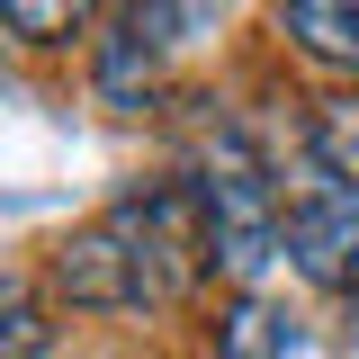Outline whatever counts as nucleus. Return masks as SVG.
Wrapping results in <instances>:
<instances>
[{
	"label": "nucleus",
	"mask_w": 359,
	"mask_h": 359,
	"mask_svg": "<svg viewBox=\"0 0 359 359\" xmlns=\"http://www.w3.org/2000/svg\"><path fill=\"white\" fill-rule=\"evenodd\" d=\"M207 261H216V233H207L198 180H153V189H126L108 216H90L54 252V287H63V306L90 314H144L189 297Z\"/></svg>",
	"instance_id": "nucleus-1"
},
{
	"label": "nucleus",
	"mask_w": 359,
	"mask_h": 359,
	"mask_svg": "<svg viewBox=\"0 0 359 359\" xmlns=\"http://www.w3.org/2000/svg\"><path fill=\"white\" fill-rule=\"evenodd\" d=\"M198 198H207L216 269L243 287V297H261V269L287 252V207H278V180H269V162H261V153H252L233 126L207 144V162H198Z\"/></svg>",
	"instance_id": "nucleus-2"
},
{
	"label": "nucleus",
	"mask_w": 359,
	"mask_h": 359,
	"mask_svg": "<svg viewBox=\"0 0 359 359\" xmlns=\"http://www.w3.org/2000/svg\"><path fill=\"white\" fill-rule=\"evenodd\" d=\"M287 261L314 287L359 297V180H306L287 207Z\"/></svg>",
	"instance_id": "nucleus-3"
},
{
	"label": "nucleus",
	"mask_w": 359,
	"mask_h": 359,
	"mask_svg": "<svg viewBox=\"0 0 359 359\" xmlns=\"http://www.w3.org/2000/svg\"><path fill=\"white\" fill-rule=\"evenodd\" d=\"M278 27L297 36V54L359 72V9H351V0H297V9H278Z\"/></svg>",
	"instance_id": "nucleus-4"
},
{
	"label": "nucleus",
	"mask_w": 359,
	"mask_h": 359,
	"mask_svg": "<svg viewBox=\"0 0 359 359\" xmlns=\"http://www.w3.org/2000/svg\"><path fill=\"white\" fill-rule=\"evenodd\" d=\"M216 359H297V323L269 306V297H243V306L224 314V341Z\"/></svg>",
	"instance_id": "nucleus-5"
},
{
	"label": "nucleus",
	"mask_w": 359,
	"mask_h": 359,
	"mask_svg": "<svg viewBox=\"0 0 359 359\" xmlns=\"http://www.w3.org/2000/svg\"><path fill=\"white\" fill-rule=\"evenodd\" d=\"M306 153L323 180H359V90H341V99H323L306 126Z\"/></svg>",
	"instance_id": "nucleus-6"
},
{
	"label": "nucleus",
	"mask_w": 359,
	"mask_h": 359,
	"mask_svg": "<svg viewBox=\"0 0 359 359\" xmlns=\"http://www.w3.org/2000/svg\"><path fill=\"white\" fill-rule=\"evenodd\" d=\"M45 332H54V323L36 314V297H27L18 278H0V359H36Z\"/></svg>",
	"instance_id": "nucleus-7"
},
{
	"label": "nucleus",
	"mask_w": 359,
	"mask_h": 359,
	"mask_svg": "<svg viewBox=\"0 0 359 359\" xmlns=\"http://www.w3.org/2000/svg\"><path fill=\"white\" fill-rule=\"evenodd\" d=\"M0 27H18V36H72V27H81V9H72V0H9V9H0Z\"/></svg>",
	"instance_id": "nucleus-8"
}]
</instances>
